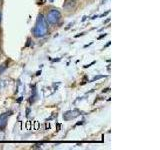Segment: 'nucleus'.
Returning a JSON list of instances; mask_svg holds the SVG:
<instances>
[{"instance_id": "nucleus-16", "label": "nucleus", "mask_w": 160, "mask_h": 150, "mask_svg": "<svg viewBox=\"0 0 160 150\" xmlns=\"http://www.w3.org/2000/svg\"><path fill=\"white\" fill-rule=\"evenodd\" d=\"M46 128H49V123H46Z\"/></svg>"}, {"instance_id": "nucleus-9", "label": "nucleus", "mask_w": 160, "mask_h": 150, "mask_svg": "<svg viewBox=\"0 0 160 150\" xmlns=\"http://www.w3.org/2000/svg\"><path fill=\"white\" fill-rule=\"evenodd\" d=\"M26 127H27V130L31 129V121H27L26 122Z\"/></svg>"}, {"instance_id": "nucleus-8", "label": "nucleus", "mask_w": 160, "mask_h": 150, "mask_svg": "<svg viewBox=\"0 0 160 150\" xmlns=\"http://www.w3.org/2000/svg\"><path fill=\"white\" fill-rule=\"evenodd\" d=\"M34 127H35V130L39 129V122L38 121H34Z\"/></svg>"}, {"instance_id": "nucleus-5", "label": "nucleus", "mask_w": 160, "mask_h": 150, "mask_svg": "<svg viewBox=\"0 0 160 150\" xmlns=\"http://www.w3.org/2000/svg\"><path fill=\"white\" fill-rule=\"evenodd\" d=\"M76 4H77L76 0H66V2L63 5V7L64 9H66V11H71L72 9L75 8Z\"/></svg>"}, {"instance_id": "nucleus-3", "label": "nucleus", "mask_w": 160, "mask_h": 150, "mask_svg": "<svg viewBox=\"0 0 160 150\" xmlns=\"http://www.w3.org/2000/svg\"><path fill=\"white\" fill-rule=\"evenodd\" d=\"M80 114V111L77 109H73V110H69V111H66L63 114V119L68 121V120H71L76 118L78 115Z\"/></svg>"}, {"instance_id": "nucleus-4", "label": "nucleus", "mask_w": 160, "mask_h": 150, "mask_svg": "<svg viewBox=\"0 0 160 150\" xmlns=\"http://www.w3.org/2000/svg\"><path fill=\"white\" fill-rule=\"evenodd\" d=\"M9 116H10V113L8 112H5L0 115V130H4L5 127H6Z\"/></svg>"}, {"instance_id": "nucleus-14", "label": "nucleus", "mask_w": 160, "mask_h": 150, "mask_svg": "<svg viewBox=\"0 0 160 150\" xmlns=\"http://www.w3.org/2000/svg\"><path fill=\"white\" fill-rule=\"evenodd\" d=\"M1 19H2V14H1V12H0V22H1Z\"/></svg>"}, {"instance_id": "nucleus-7", "label": "nucleus", "mask_w": 160, "mask_h": 150, "mask_svg": "<svg viewBox=\"0 0 160 150\" xmlns=\"http://www.w3.org/2000/svg\"><path fill=\"white\" fill-rule=\"evenodd\" d=\"M104 77H105L104 75H97V76H94V77H93L92 81H96V80H99V79L104 78Z\"/></svg>"}, {"instance_id": "nucleus-11", "label": "nucleus", "mask_w": 160, "mask_h": 150, "mask_svg": "<svg viewBox=\"0 0 160 150\" xmlns=\"http://www.w3.org/2000/svg\"><path fill=\"white\" fill-rule=\"evenodd\" d=\"M109 12H110V11H109V10H108V11H107V12H105V13H103L102 15H100V16H101V17H104V16H106V15H107V14H108Z\"/></svg>"}, {"instance_id": "nucleus-13", "label": "nucleus", "mask_w": 160, "mask_h": 150, "mask_svg": "<svg viewBox=\"0 0 160 150\" xmlns=\"http://www.w3.org/2000/svg\"><path fill=\"white\" fill-rule=\"evenodd\" d=\"M106 35H107V34H103V35H101V36H99V37H98V39H101V38H103V37L106 36Z\"/></svg>"}, {"instance_id": "nucleus-15", "label": "nucleus", "mask_w": 160, "mask_h": 150, "mask_svg": "<svg viewBox=\"0 0 160 150\" xmlns=\"http://www.w3.org/2000/svg\"><path fill=\"white\" fill-rule=\"evenodd\" d=\"M109 21H110V19L108 18V19L106 20V21H104V23H107V22H109Z\"/></svg>"}, {"instance_id": "nucleus-12", "label": "nucleus", "mask_w": 160, "mask_h": 150, "mask_svg": "<svg viewBox=\"0 0 160 150\" xmlns=\"http://www.w3.org/2000/svg\"><path fill=\"white\" fill-rule=\"evenodd\" d=\"M109 90H110V88H105V89H103V93H105V92H108L109 91Z\"/></svg>"}, {"instance_id": "nucleus-10", "label": "nucleus", "mask_w": 160, "mask_h": 150, "mask_svg": "<svg viewBox=\"0 0 160 150\" xmlns=\"http://www.w3.org/2000/svg\"><path fill=\"white\" fill-rule=\"evenodd\" d=\"M93 64H95V61L91 62V63H90V64H87V65H85V66H84V68H88V67H90V66H91V65H93Z\"/></svg>"}, {"instance_id": "nucleus-2", "label": "nucleus", "mask_w": 160, "mask_h": 150, "mask_svg": "<svg viewBox=\"0 0 160 150\" xmlns=\"http://www.w3.org/2000/svg\"><path fill=\"white\" fill-rule=\"evenodd\" d=\"M45 19H46V22L50 25H55L57 24L60 19H61V13L58 9L56 8H52L50 11L46 14L45 16Z\"/></svg>"}, {"instance_id": "nucleus-6", "label": "nucleus", "mask_w": 160, "mask_h": 150, "mask_svg": "<svg viewBox=\"0 0 160 150\" xmlns=\"http://www.w3.org/2000/svg\"><path fill=\"white\" fill-rule=\"evenodd\" d=\"M7 65H8V62H5V63H3V64L0 65V74H2V73L5 71V70H6Z\"/></svg>"}, {"instance_id": "nucleus-1", "label": "nucleus", "mask_w": 160, "mask_h": 150, "mask_svg": "<svg viewBox=\"0 0 160 150\" xmlns=\"http://www.w3.org/2000/svg\"><path fill=\"white\" fill-rule=\"evenodd\" d=\"M32 32L34 37L36 38H43L48 33V23L46 22V19L42 14H39L37 16Z\"/></svg>"}]
</instances>
